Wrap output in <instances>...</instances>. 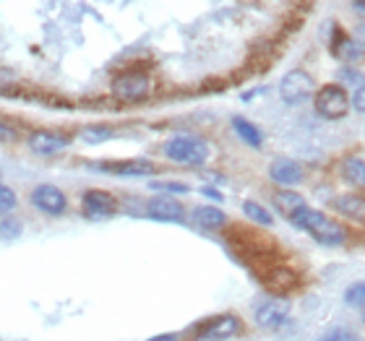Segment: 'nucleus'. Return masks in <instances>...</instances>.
Instances as JSON below:
<instances>
[{"label":"nucleus","instance_id":"obj_4","mask_svg":"<svg viewBox=\"0 0 365 341\" xmlns=\"http://www.w3.org/2000/svg\"><path fill=\"white\" fill-rule=\"evenodd\" d=\"M313 89H316V84L305 70H289L279 84V94L287 105H300L305 99H311Z\"/></svg>","mask_w":365,"mask_h":341},{"label":"nucleus","instance_id":"obj_8","mask_svg":"<svg viewBox=\"0 0 365 341\" xmlns=\"http://www.w3.org/2000/svg\"><path fill=\"white\" fill-rule=\"evenodd\" d=\"M71 138L66 133H53V130H37L29 136V149L39 157H53V154L68 149Z\"/></svg>","mask_w":365,"mask_h":341},{"label":"nucleus","instance_id":"obj_24","mask_svg":"<svg viewBox=\"0 0 365 341\" xmlns=\"http://www.w3.org/2000/svg\"><path fill=\"white\" fill-rule=\"evenodd\" d=\"M344 300H347V305H365V281L352 284V287L347 289Z\"/></svg>","mask_w":365,"mask_h":341},{"label":"nucleus","instance_id":"obj_19","mask_svg":"<svg viewBox=\"0 0 365 341\" xmlns=\"http://www.w3.org/2000/svg\"><path fill=\"white\" fill-rule=\"evenodd\" d=\"M274 204H277V209H279L284 216H292V214L297 211V209H303L305 201L297 193H289V190H282V193H277V198H274Z\"/></svg>","mask_w":365,"mask_h":341},{"label":"nucleus","instance_id":"obj_31","mask_svg":"<svg viewBox=\"0 0 365 341\" xmlns=\"http://www.w3.org/2000/svg\"><path fill=\"white\" fill-rule=\"evenodd\" d=\"M324 341H336V336H331V339H324Z\"/></svg>","mask_w":365,"mask_h":341},{"label":"nucleus","instance_id":"obj_23","mask_svg":"<svg viewBox=\"0 0 365 341\" xmlns=\"http://www.w3.org/2000/svg\"><path fill=\"white\" fill-rule=\"evenodd\" d=\"M16 209V193L8 185H0V216H6Z\"/></svg>","mask_w":365,"mask_h":341},{"label":"nucleus","instance_id":"obj_28","mask_svg":"<svg viewBox=\"0 0 365 341\" xmlns=\"http://www.w3.org/2000/svg\"><path fill=\"white\" fill-rule=\"evenodd\" d=\"M352 8H355V14H360L365 19V0H352Z\"/></svg>","mask_w":365,"mask_h":341},{"label":"nucleus","instance_id":"obj_22","mask_svg":"<svg viewBox=\"0 0 365 341\" xmlns=\"http://www.w3.org/2000/svg\"><path fill=\"white\" fill-rule=\"evenodd\" d=\"M21 221L19 219H11V216H3L0 219V240H6V243H11V240H19V235H21Z\"/></svg>","mask_w":365,"mask_h":341},{"label":"nucleus","instance_id":"obj_17","mask_svg":"<svg viewBox=\"0 0 365 341\" xmlns=\"http://www.w3.org/2000/svg\"><path fill=\"white\" fill-rule=\"evenodd\" d=\"M232 128H235V133L240 138H243L248 146H261V141H264V136H261V130L253 125V122H248L245 117H232Z\"/></svg>","mask_w":365,"mask_h":341},{"label":"nucleus","instance_id":"obj_7","mask_svg":"<svg viewBox=\"0 0 365 341\" xmlns=\"http://www.w3.org/2000/svg\"><path fill=\"white\" fill-rule=\"evenodd\" d=\"M81 209L91 219H105V216H113L118 211V201L105 190H86L81 198Z\"/></svg>","mask_w":365,"mask_h":341},{"label":"nucleus","instance_id":"obj_2","mask_svg":"<svg viewBox=\"0 0 365 341\" xmlns=\"http://www.w3.org/2000/svg\"><path fill=\"white\" fill-rule=\"evenodd\" d=\"M165 157L175 164L196 167L209 159V144L198 136H175L165 144Z\"/></svg>","mask_w":365,"mask_h":341},{"label":"nucleus","instance_id":"obj_20","mask_svg":"<svg viewBox=\"0 0 365 341\" xmlns=\"http://www.w3.org/2000/svg\"><path fill=\"white\" fill-rule=\"evenodd\" d=\"M243 211H245V216L251 221H256V224H261V227H272V214L264 209L261 204H256V201H245L243 204Z\"/></svg>","mask_w":365,"mask_h":341},{"label":"nucleus","instance_id":"obj_27","mask_svg":"<svg viewBox=\"0 0 365 341\" xmlns=\"http://www.w3.org/2000/svg\"><path fill=\"white\" fill-rule=\"evenodd\" d=\"M14 138H16V130L8 128L6 122H0V141H3V144H8V141H14Z\"/></svg>","mask_w":365,"mask_h":341},{"label":"nucleus","instance_id":"obj_1","mask_svg":"<svg viewBox=\"0 0 365 341\" xmlns=\"http://www.w3.org/2000/svg\"><path fill=\"white\" fill-rule=\"evenodd\" d=\"M289 219H292V224L305 229L308 235L316 237L319 243H324V245H342L344 243V229L339 227L336 221L329 219V216H324L321 211H316V209L303 206V209H297Z\"/></svg>","mask_w":365,"mask_h":341},{"label":"nucleus","instance_id":"obj_15","mask_svg":"<svg viewBox=\"0 0 365 341\" xmlns=\"http://www.w3.org/2000/svg\"><path fill=\"white\" fill-rule=\"evenodd\" d=\"M193 221L204 229H220L227 224V216L217 206H198V209H193Z\"/></svg>","mask_w":365,"mask_h":341},{"label":"nucleus","instance_id":"obj_9","mask_svg":"<svg viewBox=\"0 0 365 341\" xmlns=\"http://www.w3.org/2000/svg\"><path fill=\"white\" fill-rule=\"evenodd\" d=\"M240 331V320L235 315H220V318L209 320L204 326V331L198 334L201 341H225L230 336H235Z\"/></svg>","mask_w":365,"mask_h":341},{"label":"nucleus","instance_id":"obj_26","mask_svg":"<svg viewBox=\"0 0 365 341\" xmlns=\"http://www.w3.org/2000/svg\"><path fill=\"white\" fill-rule=\"evenodd\" d=\"M352 107H355L358 112L365 115V84L358 86V89H355V94H352Z\"/></svg>","mask_w":365,"mask_h":341},{"label":"nucleus","instance_id":"obj_11","mask_svg":"<svg viewBox=\"0 0 365 341\" xmlns=\"http://www.w3.org/2000/svg\"><path fill=\"white\" fill-rule=\"evenodd\" d=\"M97 169L102 172H113L120 174V177H146V174H154L157 167L146 159H128V162H107V164H97Z\"/></svg>","mask_w":365,"mask_h":341},{"label":"nucleus","instance_id":"obj_13","mask_svg":"<svg viewBox=\"0 0 365 341\" xmlns=\"http://www.w3.org/2000/svg\"><path fill=\"white\" fill-rule=\"evenodd\" d=\"M287 313H289V303H284V300L264 303L259 310H256V323L264 328H274L287 320Z\"/></svg>","mask_w":365,"mask_h":341},{"label":"nucleus","instance_id":"obj_25","mask_svg":"<svg viewBox=\"0 0 365 341\" xmlns=\"http://www.w3.org/2000/svg\"><path fill=\"white\" fill-rule=\"evenodd\" d=\"M154 190H168V193H188V185L182 182H152Z\"/></svg>","mask_w":365,"mask_h":341},{"label":"nucleus","instance_id":"obj_5","mask_svg":"<svg viewBox=\"0 0 365 341\" xmlns=\"http://www.w3.org/2000/svg\"><path fill=\"white\" fill-rule=\"evenodd\" d=\"M113 94L118 99H125V102H138V99H144L149 94V76L141 73V70L120 73L113 81Z\"/></svg>","mask_w":365,"mask_h":341},{"label":"nucleus","instance_id":"obj_30","mask_svg":"<svg viewBox=\"0 0 365 341\" xmlns=\"http://www.w3.org/2000/svg\"><path fill=\"white\" fill-rule=\"evenodd\" d=\"M355 39H358L360 45L365 47V23H360V26H358V37H355Z\"/></svg>","mask_w":365,"mask_h":341},{"label":"nucleus","instance_id":"obj_10","mask_svg":"<svg viewBox=\"0 0 365 341\" xmlns=\"http://www.w3.org/2000/svg\"><path fill=\"white\" fill-rule=\"evenodd\" d=\"M146 214L157 221H180L182 219V204L178 201V198H170V196L152 198V201L146 204Z\"/></svg>","mask_w":365,"mask_h":341},{"label":"nucleus","instance_id":"obj_16","mask_svg":"<svg viewBox=\"0 0 365 341\" xmlns=\"http://www.w3.org/2000/svg\"><path fill=\"white\" fill-rule=\"evenodd\" d=\"M363 55H365V47L360 45L358 39H352V37L339 39V45H336V58H342L344 63H358V61H363Z\"/></svg>","mask_w":365,"mask_h":341},{"label":"nucleus","instance_id":"obj_14","mask_svg":"<svg viewBox=\"0 0 365 341\" xmlns=\"http://www.w3.org/2000/svg\"><path fill=\"white\" fill-rule=\"evenodd\" d=\"M336 214H342L352 221H365V198L363 196H339L331 201Z\"/></svg>","mask_w":365,"mask_h":341},{"label":"nucleus","instance_id":"obj_3","mask_svg":"<svg viewBox=\"0 0 365 341\" xmlns=\"http://www.w3.org/2000/svg\"><path fill=\"white\" fill-rule=\"evenodd\" d=\"M347 107H350V97H347L344 86H339V84H329L316 94V112H319L321 117H327V120L344 117Z\"/></svg>","mask_w":365,"mask_h":341},{"label":"nucleus","instance_id":"obj_6","mask_svg":"<svg viewBox=\"0 0 365 341\" xmlns=\"http://www.w3.org/2000/svg\"><path fill=\"white\" fill-rule=\"evenodd\" d=\"M31 204L34 209H39L42 214H50V216H58V214L66 211V196H63V190H58L55 185H37V188L31 190Z\"/></svg>","mask_w":365,"mask_h":341},{"label":"nucleus","instance_id":"obj_21","mask_svg":"<svg viewBox=\"0 0 365 341\" xmlns=\"http://www.w3.org/2000/svg\"><path fill=\"white\" fill-rule=\"evenodd\" d=\"M113 136V128L110 125H89V128L81 130V141L84 144H102Z\"/></svg>","mask_w":365,"mask_h":341},{"label":"nucleus","instance_id":"obj_29","mask_svg":"<svg viewBox=\"0 0 365 341\" xmlns=\"http://www.w3.org/2000/svg\"><path fill=\"white\" fill-rule=\"evenodd\" d=\"M149 341H178V336L175 334H162V336H154V339H149Z\"/></svg>","mask_w":365,"mask_h":341},{"label":"nucleus","instance_id":"obj_12","mask_svg":"<svg viewBox=\"0 0 365 341\" xmlns=\"http://www.w3.org/2000/svg\"><path fill=\"white\" fill-rule=\"evenodd\" d=\"M269 177H272L274 182H279V185H297V182L303 180V167L297 164V162L292 159H274L272 167H269Z\"/></svg>","mask_w":365,"mask_h":341},{"label":"nucleus","instance_id":"obj_18","mask_svg":"<svg viewBox=\"0 0 365 341\" xmlns=\"http://www.w3.org/2000/svg\"><path fill=\"white\" fill-rule=\"evenodd\" d=\"M342 172H344V180L350 182V185H365V162L358 159V157H350V159L342 162Z\"/></svg>","mask_w":365,"mask_h":341}]
</instances>
